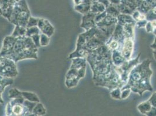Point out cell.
I'll return each mask as SVG.
<instances>
[{"label":"cell","mask_w":156,"mask_h":116,"mask_svg":"<svg viewBox=\"0 0 156 116\" xmlns=\"http://www.w3.org/2000/svg\"><path fill=\"white\" fill-rule=\"evenodd\" d=\"M37 52L38 48L30 37H14L9 36L4 39L0 56L9 58L17 63L27 59H37Z\"/></svg>","instance_id":"obj_1"},{"label":"cell","mask_w":156,"mask_h":116,"mask_svg":"<svg viewBox=\"0 0 156 116\" xmlns=\"http://www.w3.org/2000/svg\"><path fill=\"white\" fill-rule=\"evenodd\" d=\"M36 104V102H30L22 97L11 99L7 103L5 115L9 116H33V109Z\"/></svg>","instance_id":"obj_2"},{"label":"cell","mask_w":156,"mask_h":116,"mask_svg":"<svg viewBox=\"0 0 156 116\" xmlns=\"http://www.w3.org/2000/svg\"><path fill=\"white\" fill-rule=\"evenodd\" d=\"M83 58L72 59L70 69L65 77V85L68 88H71L77 85L79 80L83 77L85 74L86 63Z\"/></svg>","instance_id":"obj_3"},{"label":"cell","mask_w":156,"mask_h":116,"mask_svg":"<svg viewBox=\"0 0 156 116\" xmlns=\"http://www.w3.org/2000/svg\"><path fill=\"white\" fill-rule=\"evenodd\" d=\"M30 16V12L26 0H20L13 7L9 22L15 26L26 27L28 20Z\"/></svg>","instance_id":"obj_4"},{"label":"cell","mask_w":156,"mask_h":116,"mask_svg":"<svg viewBox=\"0 0 156 116\" xmlns=\"http://www.w3.org/2000/svg\"><path fill=\"white\" fill-rule=\"evenodd\" d=\"M18 75L17 66L13 60L0 56V76L13 78Z\"/></svg>","instance_id":"obj_5"},{"label":"cell","mask_w":156,"mask_h":116,"mask_svg":"<svg viewBox=\"0 0 156 116\" xmlns=\"http://www.w3.org/2000/svg\"><path fill=\"white\" fill-rule=\"evenodd\" d=\"M20 0H0V15L9 21L15 4Z\"/></svg>","instance_id":"obj_6"},{"label":"cell","mask_w":156,"mask_h":116,"mask_svg":"<svg viewBox=\"0 0 156 116\" xmlns=\"http://www.w3.org/2000/svg\"><path fill=\"white\" fill-rule=\"evenodd\" d=\"M37 27L41 33L46 34L49 37H51L54 33V28L48 20L40 19Z\"/></svg>","instance_id":"obj_7"},{"label":"cell","mask_w":156,"mask_h":116,"mask_svg":"<svg viewBox=\"0 0 156 116\" xmlns=\"http://www.w3.org/2000/svg\"><path fill=\"white\" fill-rule=\"evenodd\" d=\"M13 83L12 78L4 77L0 76V103L4 104V101L2 99V94L5 90V88L8 85H11Z\"/></svg>","instance_id":"obj_8"},{"label":"cell","mask_w":156,"mask_h":116,"mask_svg":"<svg viewBox=\"0 0 156 116\" xmlns=\"http://www.w3.org/2000/svg\"><path fill=\"white\" fill-rule=\"evenodd\" d=\"M46 114V110L42 103H37L32 110V115L33 116H44Z\"/></svg>","instance_id":"obj_9"},{"label":"cell","mask_w":156,"mask_h":116,"mask_svg":"<svg viewBox=\"0 0 156 116\" xmlns=\"http://www.w3.org/2000/svg\"><path fill=\"white\" fill-rule=\"evenodd\" d=\"M22 96L26 100H28L30 102L36 103L40 102L39 97L34 93L27 91H22Z\"/></svg>","instance_id":"obj_10"},{"label":"cell","mask_w":156,"mask_h":116,"mask_svg":"<svg viewBox=\"0 0 156 116\" xmlns=\"http://www.w3.org/2000/svg\"><path fill=\"white\" fill-rule=\"evenodd\" d=\"M26 27L20 26H15L12 34V36L14 37H20L26 36Z\"/></svg>","instance_id":"obj_11"},{"label":"cell","mask_w":156,"mask_h":116,"mask_svg":"<svg viewBox=\"0 0 156 116\" xmlns=\"http://www.w3.org/2000/svg\"><path fill=\"white\" fill-rule=\"evenodd\" d=\"M40 30L37 26H33L30 27H26V37H31L32 36L36 34H40Z\"/></svg>","instance_id":"obj_12"},{"label":"cell","mask_w":156,"mask_h":116,"mask_svg":"<svg viewBox=\"0 0 156 116\" xmlns=\"http://www.w3.org/2000/svg\"><path fill=\"white\" fill-rule=\"evenodd\" d=\"M22 97V91H20L17 88H12L8 92V97L10 99H14Z\"/></svg>","instance_id":"obj_13"},{"label":"cell","mask_w":156,"mask_h":116,"mask_svg":"<svg viewBox=\"0 0 156 116\" xmlns=\"http://www.w3.org/2000/svg\"><path fill=\"white\" fill-rule=\"evenodd\" d=\"M40 45L41 46H46L49 44L50 41V37L44 34H40Z\"/></svg>","instance_id":"obj_14"},{"label":"cell","mask_w":156,"mask_h":116,"mask_svg":"<svg viewBox=\"0 0 156 116\" xmlns=\"http://www.w3.org/2000/svg\"><path fill=\"white\" fill-rule=\"evenodd\" d=\"M39 19H40V18H34L32 16H30L28 20L26 27L37 26Z\"/></svg>","instance_id":"obj_15"},{"label":"cell","mask_w":156,"mask_h":116,"mask_svg":"<svg viewBox=\"0 0 156 116\" xmlns=\"http://www.w3.org/2000/svg\"><path fill=\"white\" fill-rule=\"evenodd\" d=\"M30 38L32 39L33 42L34 43V44H35V45L38 48L41 46V45H40V34L32 36Z\"/></svg>","instance_id":"obj_16"}]
</instances>
